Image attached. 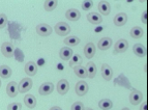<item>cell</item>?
Here are the masks:
<instances>
[{
	"mask_svg": "<svg viewBox=\"0 0 148 110\" xmlns=\"http://www.w3.org/2000/svg\"><path fill=\"white\" fill-rule=\"evenodd\" d=\"M36 32L37 34L42 35V36H49L52 33V28L51 26L45 23H40L36 26Z\"/></svg>",
	"mask_w": 148,
	"mask_h": 110,
	"instance_id": "obj_4",
	"label": "cell"
},
{
	"mask_svg": "<svg viewBox=\"0 0 148 110\" xmlns=\"http://www.w3.org/2000/svg\"><path fill=\"white\" fill-rule=\"evenodd\" d=\"M24 103L28 108H34L36 106V99L34 96L26 95L24 97Z\"/></svg>",
	"mask_w": 148,
	"mask_h": 110,
	"instance_id": "obj_22",
	"label": "cell"
},
{
	"mask_svg": "<svg viewBox=\"0 0 148 110\" xmlns=\"http://www.w3.org/2000/svg\"><path fill=\"white\" fill-rule=\"evenodd\" d=\"M50 110H62L60 107H58V106H54V107H52Z\"/></svg>",
	"mask_w": 148,
	"mask_h": 110,
	"instance_id": "obj_36",
	"label": "cell"
},
{
	"mask_svg": "<svg viewBox=\"0 0 148 110\" xmlns=\"http://www.w3.org/2000/svg\"><path fill=\"white\" fill-rule=\"evenodd\" d=\"M54 90V85L51 82H45L42 83L40 86V89H38V93L42 96H48L52 93Z\"/></svg>",
	"mask_w": 148,
	"mask_h": 110,
	"instance_id": "obj_8",
	"label": "cell"
},
{
	"mask_svg": "<svg viewBox=\"0 0 148 110\" xmlns=\"http://www.w3.org/2000/svg\"><path fill=\"white\" fill-rule=\"evenodd\" d=\"M25 72L28 76H34L37 73V65L33 61H29L25 65Z\"/></svg>",
	"mask_w": 148,
	"mask_h": 110,
	"instance_id": "obj_18",
	"label": "cell"
},
{
	"mask_svg": "<svg viewBox=\"0 0 148 110\" xmlns=\"http://www.w3.org/2000/svg\"><path fill=\"white\" fill-rule=\"evenodd\" d=\"M19 93V88H18V84L15 81H12L8 84L6 86V94L10 96V98H15Z\"/></svg>",
	"mask_w": 148,
	"mask_h": 110,
	"instance_id": "obj_11",
	"label": "cell"
},
{
	"mask_svg": "<svg viewBox=\"0 0 148 110\" xmlns=\"http://www.w3.org/2000/svg\"><path fill=\"white\" fill-rule=\"evenodd\" d=\"M99 10L101 15L108 16L109 14L111 13V5L108 1H99Z\"/></svg>",
	"mask_w": 148,
	"mask_h": 110,
	"instance_id": "obj_13",
	"label": "cell"
},
{
	"mask_svg": "<svg viewBox=\"0 0 148 110\" xmlns=\"http://www.w3.org/2000/svg\"><path fill=\"white\" fill-rule=\"evenodd\" d=\"M73 55H74V51L69 47H63L59 52L60 58H61L62 60H65V61H69V60L72 58Z\"/></svg>",
	"mask_w": 148,
	"mask_h": 110,
	"instance_id": "obj_14",
	"label": "cell"
},
{
	"mask_svg": "<svg viewBox=\"0 0 148 110\" xmlns=\"http://www.w3.org/2000/svg\"><path fill=\"white\" fill-rule=\"evenodd\" d=\"M12 69L8 65H1L0 67V77L3 78V79H8L12 76Z\"/></svg>",
	"mask_w": 148,
	"mask_h": 110,
	"instance_id": "obj_24",
	"label": "cell"
},
{
	"mask_svg": "<svg viewBox=\"0 0 148 110\" xmlns=\"http://www.w3.org/2000/svg\"><path fill=\"white\" fill-rule=\"evenodd\" d=\"M92 6H93V2L92 1H83L82 2V8L86 10V12H89L92 8Z\"/></svg>",
	"mask_w": 148,
	"mask_h": 110,
	"instance_id": "obj_30",
	"label": "cell"
},
{
	"mask_svg": "<svg viewBox=\"0 0 148 110\" xmlns=\"http://www.w3.org/2000/svg\"><path fill=\"white\" fill-rule=\"evenodd\" d=\"M131 36L133 38H140L143 36V29L141 27H139V26H135V27H133L131 29Z\"/></svg>",
	"mask_w": 148,
	"mask_h": 110,
	"instance_id": "obj_26",
	"label": "cell"
},
{
	"mask_svg": "<svg viewBox=\"0 0 148 110\" xmlns=\"http://www.w3.org/2000/svg\"><path fill=\"white\" fill-rule=\"evenodd\" d=\"M74 72L77 76L79 78H87V71H86V68L84 67H82V65H78V67H75L74 69Z\"/></svg>",
	"mask_w": 148,
	"mask_h": 110,
	"instance_id": "obj_27",
	"label": "cell"
},
{
	"mask_svg": "<svg viewBox=\"0 0 148 110\" xmlns=\"http://www.w3.org/2000/svg\"><path fill=\"white\" fill-rule=\"evenodd\" d=\"M140 110H147V103L144 102L140 107Z\"/></svg>",
	"mask_w": 148,
	"mask_h": 110,
	"instance_id": "obj_35",
	"label": "cell"
},
{
	"mask_svg": "<svg viewBox=\"0 0 148 110\" xmlns=\"http://www.w3.org/2000/svg\"><path fill=\"white\" fill-rule=\"evenodd\" d=\"M86 71H87V77L91 78V79L92 78H94V76L96 75V71H97L95 63H92V61H89V63H87Z\"/></svg>",
	"mask_w": 148,
	"mask_h": 110,
	"instance_id": "obj_20",
	"label": "cell"
},
{
	"mask_svg": "<svg viewBox=\"0 0 148 110\" xmlns=\"http://www.w3.org/2000/svg\"><path fill=\"white\" fill-rule=\"evenodd\" d=\"M55 31L57 34L61 35V36H65L71 32V27L69 25H67V23L65 22H59L55 25Z\"/></svg>",
	"mask_w": 148,
	"mask_h": 110,
	"instance_id": "obj_1",
	"label": "cell"
},
{
	"mask_svg": "<svg viewBox=\"0 0 148 110\" xmlns=\"http://www.w3.org/2000/svg\"><path fill=\"white\" fill-rule=\"evenodd\" d=\"M142 20H143V23H147V13L146 12H144L143 13V17H142Z\"/></svg>",
	"mask_w": 148,
	"mask_h": 110,
	"instance_id": "obj_34",
	"label": "cell"
},
{
	"mask_svg": "<svg viewBox=\"0 0 148 110\" xmlns=\"http://www.w3.org/2000/svg\"><path fill=\"white\" fill-rule=\"evenodd\" d=\"M128 48V43L126 40H119L116 42V44L114 45V53H123L127 50Z\"/></svg>",
	"mask_w": 148,
	"mask_h": 110,
	"instance_id": "obj_7",
	"label": "cell"
},
{
	"mask_svg": "<svg viewBox=\"0 0 148 110\" xmlns=\"http://www.w3.org/2000/svg\"><path fill=\"white\" fill-rule=\"evenodd\" d=\"M112 46V40L110 38H103L99 40L97 47L99 50H107Z\"/></svg>",
	"mask_w": 148,
	"mask_h": 110,
	"instance_id": "obj_19",
	"label": "cell"
},
{
	"mask_svg": "<svg viewBox=\"0 0 148 110\" xmlns=\"http://www.w3.org/2000/svg\"><path fill=\"white\" fill-rule=\"evenodd\" d=\"M82 63H83V58L81 55L74 54L69 59V67H78V65H81Z\"/></svg>",
	"mask_w": 148,
	"mask_h": 110,
	"instance_id": "obj_23",
	"label": "cell"
},
{
	"mask_svg": "<svg viewBox=\"0 0 148 110\" xmlns=\"http://www.w3.org/2000/svg\"><path fill=\"white\" fill-rule=\"evenodd\" d=\"M0 87H1V80H0Z\"/></svg>",
	"mask_w": 148,
	"mask_h": 110,
	"instance_id": "obj_39",
	"label": "cell"
},
{
	"mask_svg": "<svg viewBox=\"0 0 148 110\" xmlns=\"http://www.w3.org/2000/svg\"><path fill=\"white\" fill-rule=\"evenodd\" d=\"M95 46H94L93 43H88L84 48V54L88 59L92 58L95 54Z\"/></svg>",
	"mask_w": 148,
	"mask_h": 110,
	"instance_id": "obj_17",
	"label": "cell"
},
{
	"mask_svg": "<svg viewBox=\"0 0 148 110\" xmlns=\"http://www.w3.org/2000/svg\"><path fill=\"white\" fill-rule=\"evenodd\" d=\"M69 89V83L65 79H61L57 84V91L59 95H65Z\"/></svg>",
	"mask_w": 148,
	"mask_h": 110,
	"instance_id": "obj_12",
	"label": "cell"
},
{
	"mask_svg": "<svg viewBox=\"0 0 148 110\" xmlns=\"http://www.w3.org/2000/svg\"><path fill=\"white\" fill-rule=\"evenodd\" d=\"M87 20L91 24L97 25V24H101L103 22V18H101V16L99 13H89L87 15Z\"/></svg>",
	"mask_w": 148,
	"mask_h": 110,
	"instance_id": "obj_15",
	"label": "cell"
},
{
	"mask_svg": "<svg viewBox=\"0 0 148 110\" xmlns=\"http://www.w3.org/2000/svg\"><path fill=\"white\" fill-rule=\"evenodd\" d=\"M65 17L69 21H78L81 18V14L76 8H69V10H67L66 13H65Z\"/></svg>",
	"mask_w": 148,
	"mask_h": 110,
	"instance_id": "obj_10",
	"label": "cell"
},
{
	"mask_svg": "<svg viewBox=\"0 0 148 110\" xmlns=\"http://www.w3.org/2000/svg\"><path fill=\"white\" fill-rule=\"evenodd\" d=\"M122 110H130V109H128V108H123Z\"/></svg>",
	"mask_w": 148,
	"mask_h": 110,
	"instance_id": "obj_38",
	"label": "cell"
},
{
	"mask_svg": "<svg viewBox=\"0 0 148 110\" xmlns=\"http://www.w3.org/2000/svg\"><path fill=\"white\" fill-rule=\"evenodd\" d=\"M57 4H58V1H57V0H48V1L45 2L44 8L47 12H52L57 6Z\"/></svg>",
	"mask_w": 148,
	"mask_h": 110,
	"instance_id": "obj_28",
	"label": "cell"
},
{
	"mask_svg": "<svg viewBox=\"0 0 148 110\" xmlns=\"http://www.w3.org/2000/svg\"><path fill=\"white\" fill-rule=\"evenodd\" d=\"M127 22V16L124 13H119L114 18V24L116 26H123Z\"/></svg>",
	"mask_w": 148,
	"mask_h": 110,
	"instance_id": "obj_16",
	"label": "cell"
},
{
	"mask_svg": "<svg viewBox=\"0 0 148 110\" xmlns=\"http://www.w3.org/2000/svg\"><path fill=\"white\" fill-rule=\"evenodd\" d=\"M142 100H143V94L137 89H134L130 95V102L133 105H138L142 102Z\"/></svg>",
	"mask_w": 148,
	"mask_h": 110,
	"instance_id": "obj_6",
	"label": "cell"
},
{
	"mask_svg": "<svg viewBox=\"0 0 148 110\" xmlns=\"http://www.w3.org/2000/svg\"><path fill=\"white\" fill-rule=\"evenodd\" d=\"M99 107L101 110H110L113 107V103H112L111 100H109V99H103V100L99 101Z\"/></svg>",
	"mask_w": 148,
	"mask_h": 110,
	"instance_id": "obj_25",
	"label": "cell"
},
{
	"mask_svg": "<svg viewBox=\"0 0 148 110\" xmlns=\"http://www.w3.org/2000/svg\"><path fill=\"white\" fill-rule=\"evenodd\" d=\"M1 52H2V54L4 55L5 57L8 58L12 57L14 54H15V49H14V46H12V43L10 42L3 43L2 46H1Z\"/></svg>",
	"mask_w": 148,
	"mask_h": 110,
	"instance_id": "obj_3",
	"label": "cell"
},
{
	"mask_svg": "<svg viewBox=\"0 0 148 110\" xmlns=\"http://www.w3.org/2000/svg\"><path fill=\"white\" fill-rule=\"evenodd\" d=\"M84 110H93V109H91V108H84Z\"/></svg>",
	"mask_w": 148,
	"mask_h": 110,
	"instance_id": "obj_37",
	"label": "cell"
},
{
	"mask_svg": "<svg viewBox=\"0 0 148 110\" xmlns=\"http://www.w3.org/2000/svg\"><path fill=\"white\" fill-rule=\"evenodd\" d=\"M133 51L137 56H139V57H144L146 55V49L142 44H136V45H134Z\"/></svg>",
	"mask_w": 148,
	"mask_h": 110,
	"instance_id": "obj_21",
	"label": "cell"
},
{
	"mask_svg": "<svg viewBox=\"0 0 148 110\" xmlns=\"http://www.w3.org/2000/svg\"><path fill=\"white\" fill-rule=\"evenodd\" d=\"M88 84L85 82L84 80H81L76 84V87H75V91L78 96L80 97H83L84 95H86L87 91H88Z\"/></svg>",
	"mask_w": 148,
	"mask_h": 110,
	"instance_id": "obj_5",
	"label": "cell"
},
{
	"mask_svg": "<svg viewBox=\"0 0 148 110\" xmlns=\"http://www.w3.org/2000/svg\"><path fill=\"white\" fill-rule=\"evenodd\" d=\"M21 108H22V105L18 102L12 103L8 106V110H21Z\"/></svg>",
	"mask_w": 148,
	"mask_h": 110,
	"instance_id": "obj_32",
	"label": "cell"
},
{
	"mask_svg": "<svg viewBox=\"0 0 148 110\" xmlns=\"http://www.w3.org/2000/svg\"><path fill=\"white\" fill-rule=\"evenodd\" d=\"M32 85H33V82L30 78H24L21 80V82L18 84V88H19V93L25 94L29 91L31 89Z\"/></svg>",
	"mask_w": 148,
	"mask_h": 110,
	"instance_id": "obj_2",
	"label": "cell"
},
{
	"mask_svg": "<svg viewBox=\"0 0 148 110\" xmlns=\"http://www.w3.org/2000/svg\"><path fill=\"white\" fill-rule=\"evenodd\" d=\"M84 105L81 102H76L72 105V110H84Z\"/></svg>",
	"mask_w": 148,
	"mask_h": 110,
	"instance_id": "obj_33",
	"label": "cell"
},
{
	"mask_svg": "<svg viewBox=\"0 0 148 110\" xmlns=\"http://www.w3.org/2000/svg\"><path fill=\"white\" fill-rule=\"evenodd\" d=\"M8 24V17L4 14H0V29H2Z\"/></svg>",
	"mask_w": 148,
	"mask_h": 110,
	"instance_id": "obj_31",
	"label": "cell"
},
{
	"mask_svg": "<svg viewBox=\"0 0 148 110\" xmlns=\"http://www.w3.org/2000/svg\"><path fill=\"white\" fill-rule=\"evenodd\" d=\"M101 76L107 81H110L112 79V77H113V70L107 63H104L101 65Z\"/></svg>",
	"mask_w": 148,
	"mask_h": 110,
	"instance_id": "obj_9",
	"label": "cell"
},
{
	"mask_svg": "<svg viewBox=\"0 0 148 110\" xmlns=\"http://www.w3.org/2000/svg\"><path fill=\"white\" fill-rule=\"evenodd\" d=\"M80 43V38L77 36H67L64 40V44L67 46H77Z\"/></svg>",
	"mask_w": 148,
	"mask_h": 110,
	"instance_id": "obj_29",
	"label": "cell"
}]
</instances>
